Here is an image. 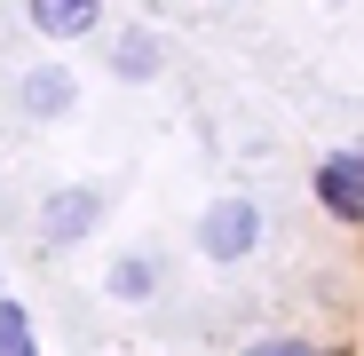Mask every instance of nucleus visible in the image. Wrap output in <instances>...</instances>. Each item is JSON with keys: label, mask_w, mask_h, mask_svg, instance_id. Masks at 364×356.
I'll list each match as a JSON object with an SVG mask.
<instances>
[{"label": "nucleus", "mask_w": 364, "mask_h": 356, "mask_svg": "<svg viewBox=\"0 0 364 356\" xmlns=\"http://www.w3.org/2000/svg\"><path fill=\"white\" fill-rule=\"evenodd\" d=\"M317 206L333 222H364V151H333L317 166Z\"/></svg>", "instance_id": "7ed1b4c3"}, {"label": "nucleus", "mask_w": 364, "mask_h": 356, "mask_svg": "<svg viewBox=\"0 0 364 356\" xmlns=\"http://www.w3.org/2000/svg\"><path fill=\"white\" fill-rule=\"evenodd\" d=\"M246 356H317L301 333H277V340H262V348H246Z\"/></svg>", "instance_id": "1a4fd4ad"}, {"label": "nucleus", "mask_w": 364, "mask_h": 356, "mask_svg": "<svg viewBox=\"0 0 364 356\" xmlns=\"http://www.w3.org/2000/svg\"><path fill=\"white\" fill-rule=\"evenodd\" d=\"M111 72H119V80H135V87L159 80V72H166V40H159L151 24H127V32L111 40Z\"/></svg>", "instance_id": "39448f33"}, {"label": "nucleus", "mask_w": 364, "mask_h": 356, "mask_svg": "<svg viewBox=\"0 0 364 356\" xmlns=\"http://www.w3.org/2000/svg\"><path fill=\"white\" fill-rule=\"evenodd\" d=\"M0 356H32V317L0 293Z\"/></svg>", "instance_id": "6e6552de"}, {"label": "nucleus", "mask_w": 364, "mask_h": 356, "mask_svg": "<svg viewBox=\"0 0 364 356\" xmlns=\"http://www.w3.org/2000/svg\"><path fill=\"white\" fill-rule=\"evenodd\" d=\"M159 277H166V269H159V254H143V246H135V254H119V261L103 269V293H111V301H151Z\"/></svg>", "instance_id": "0eeeda50"}, {"label": "nucleus", "mask_w": 364, "mask_h": 356, "mask_svg": "<svg viewBox=\"0 0 364 356\" xmlns=\"http://www.w3.org/2000/svg\"><path fill=\"white\" fill-rule=\"evenodd\" d=\"M24 24L40 40H87L103 24V0H24Z\"/></svg>", "instance_id": "20e7f679"}, {"label": "nucleus", "mask_w": 364, "mask_h": 356, "mask_svg": "<svg viewBox=\"0 0 364 356\" xmlns=\"http://www.w3.org/2000/svg\"><path fill=\"white\" fill-rule=\"evenodd\" d=\"M317 356H341V348H317Z\"/></svg>", "instance_id": "9d476101"}, {"label": "nucleus", "mask_w": 364, "mask_h": 356, "mask_svg": "<svg viewBox=\"0 0 364 356\" xmlns=\"http://www.w3.org/2000/svg\"><path fill=\"white\" fill-rule=\"evenodd\" d=\"M111 214V190L103 183H72V190H55L40 206V246H80V237H95Z\"/></svg>", "instance_id": "f03ea898"}, {"label": "nucleus", "mask_w": 364, "mask_h": 356, "mask_svg": "<svg viewBox=\"0 0 364 356\" xmlns=\"http://www.w3.org/2000/svg\"><path fill=\"white\" fill-rule=\"evenodd\" d=\"M16 103H24L32 119H55V111H72V103H80V80H72L64 64H40V72L16 80Z\"/></svg>", "instance_id": "423d86ee"}, {"label": "nucleus", "mask_w": 364, "mask_h": 356, "mask_svg": "<svg viewBox=\"0 0 364 356\" xmlns=\"http://www.w3.org/2000/svg\"><path fill=\"white\" fill-rule=\"evenodd\" d=\"M254 246H262V198L230 190V198H214V206L198 214V254H206L214 269H237Z\"/></svg>", "instance_id": "f257e3e1"}]
</instances>
